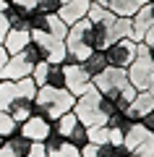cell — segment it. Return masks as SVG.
<instances>
[{"label":"cell","mask_w":154,"mask_h":157,"mask_svg":"<svg viewBox=\"0 0 154 157\" xmlns=\"http://www.w3.org/2000/svg\"><path fill=\"white\" fill-rule=\"evenodd\" d=\"M39 86L34 84V78H18V81H0V110H6L21 123L34 113V97H37Z\"/></svg>","instance_id":"cell-1"},{"label":"cell","mask_w":154,"mask_h":157,"mask_svg":"<svg viewBox=\"0 0 154 157\" xmlns=\"http://www.w3.org/2000/svg\"><path fill=\"white\" fill-rule=\"evenodd\" d=\"M73 105H76V97L68 89H55V86H39L34 97V110L47 115L50 121H58L60 115L71 113Z\"/></svg>","instance_id":"cell-2"},{"label":"cell","mask_w":154,"mask_h":157,"mask_svg":"<svg viewBox=\"0 0 154 157\" xmlns=\"http://www.w3.org/2000/svg\"><path fill=\"white\" fill-rule=\"evenodd\" d=\"M66 50H68V60L71 63H84L89 58L92 47V21L89 18H81V21L71 24L66 34Z\"/></svg>","instance_id":"cell-3"},{"label":"cell","mask_w":154,"mask_h":157,"mask_svg":"<svg viewBox=\"0 0 154 157\" xmlns=\"http://www.w3.org/2000/svg\"><path fill=\"white\" fill-rule=\"evenodd\" d=\"M126 76H128V84L133 89H149L152 86V78H154V60L149 58V47L144 42H138V52L133 58V63L126 68Z\"/></svg>","instance_id":"cell-4"},{"label":"cell","mask_w":154,"mask_h":157,"mask_svg":"<svg viewBox=\"0 0 154 157\" xmlns=\"http://www.w3.org/2000/svg\"><path fill=\"white\" fill-rule=\"evenodd\" d=\"M73 113H76V118L81 121L84 126H102L107 121L105 118V113L99 110V92L94 89H89V92H84L81 97H76V105H73Z\"/></svg>","instance_id":"cell-5"},{"label":"cell","mask_w":154,"mask_h":157,"mask_svg":"<svg viewBox=\"0 0 154 157\" xmlns=\"http://www.w3.org/2000/svg\"><path fill=\"white\" fill-rule=\"evenodd\" d=\"M32 42L37 45V50H39V55H42L44 63H58V66H63L68 60V50H66V42L63 39L52 37L47 32H32Z\"/></svg>","instance_id":"cell-6"},{"label":"cell","mask_w":154,"mask_h":157,"mask_svg":"<svg viewBox=\"0 0 154 157\" xmlns=\"http://www.w3.org/2000/svg\"><path fill=\"white\" fill-rule=\"evenodd\" d=\"M92 86L99 92V94H110V92H123V89H128L131 84H128L126 68H112V66H107L99 76L92 78Z\"/></svg>","instance_id":"cell-7"},{"label":"cell","mask_w":154,"mask_h":157,"mask_svg":"<svg viewBox=\"0 0 154 157\" xmlns=\"http://www.w3.org/2000/svg\"><path fill=\"white\" fill-rule=\"evenodd\" d=\"M136 52H138V42H133L131 37L118 39V42H112V45L105 47L107 63L112 68H128L133 63V58H136Z\"/></svg>","instance_id":"cell-8"},{"label":"cell","mask_w":154,"mask_h":157,"mask_svg":"<svg viewBox=\"0 0 154 157\" xmlns=\"http://www.w3.org/2000/svg\"><path fill=\"white\" fill-rule=\"evenodd\" d=\"M50 131H52V121L47 115H42L39 110H34L26 121L18 123V134H24L29 141H44L50 136Z\"/></svg>","instance_id":"cell-9"},{"label":"cell","mask_w":154,"mask_h":157,"mask_svg":"<svg viewBox=\"0 0 154 157\" xmlns=\"http://www.w3.org/2000/svg\"><path fill=\"white\" fill-rule=\"evenodd\" d=\"M63 71H66V89L71 92L73 97H81L84 92L92 89V76L84 71L81 63L66 60V63H63Z\"/></svg>","instance_id":"cell-10"},{"label":"cell","mask_w":154,"mask_h":157,"mask_svg":"<svg viewBox=\"0 0 154 157\" xmlns=\"http://www.w3.org/2000/svg\"><path fill=\"white\" fill-rule=\"evenodd\" d=\"M149 110H154V92L152 89H141V92H136V97L131 100V105L126 107V113L131 115V121H141L144 115H146Z\"/></svg>","instance_id":"cell-11"},{"label":"cell","mask_w":154,"mask_h":157,"mask_svg":"<svg viewBox=\"0 0 154 157\" xmlns=\"http://www.w3.org/2000/svg\"><path fill=\"white\" fill-rule=\"evenodd\" d=\"M154 141V134L146 128V126L138 121V123H133L131 128L126 131V136H123V144L128 147L131 152H136V149H141V147H146V144H152Z\"/></svg>","instance_id":"cell-12"},{"label":"cell","mask_w":154,"mask_h":157,"mask_svg":"<svg viewBox=\"0 0 154 157\" xmlns=\"http://www.w3.org/2000/svg\"><path fill=\"white\" fill-rule=\"evenodd\" d=\"M89 8H92V0H68V3H63L60 11H58V16L63 18V21L71 26V24L81 21V18H86Z\"/></svg>","instance_id":"cell-13"},{"label":"cell","mask_w":154,"mask_h":157,"mask_svg":"<svg viewBox=\"0 0 154 157\" xmlns=\"http://www.w3.org/2000/svg\"><path fill=\"white\" fill-rule=\"evenodd\" d=\"M29 45H32V32H29V29H11L8 37L3 39V47L8 50V55H18V52H24Z\"/></svg>","instance_id":"cell-14"},{"label":"cell","mask_w":154,"mask_h":157,"mask_svg":"<svg viewBox=\"0 0 154 157\" xmlns=\"http://www.w3.org/2000/svg\"><path fill=\"white\" fill-rule=\"evenodd\" d=\"M3 13H6L8 24H11V29H29V18H32V11H26L24 6H18L16 0H8L6 8H3ZM32 32V29H29Z\"/></svg>","instance_id":"cell-15"},{"label":"cell","mask_w":154,"mask_h":157,"mask_svg":"<svg viewBox=\"0 0 154 157\" xmlns=\"http://www.w3.org/2000/svg\"><path fill=\"white\" fill-rule=\"evenodd\" d=\"M81 66H84V71H86L89 76L94 78V76H99V73L105 71V68L110 66V63H107V55H105V50H92V52H89V58L81 63Z\"/></svg>","instance_id":"cell-16"},{"label":"cell","mask_w":154,"mask_h":157,"mask_svg":"<svg viewBox=\"0 0 154 157\" xmlns=\"http://www.w3.org/2000/svg\"><path fill=\"white\" fill-rule=\"evenodd\" d=\"M18 6H24L26 11H34V13H58L60 11V0H16Z\"/></svg>","instance_id":"cell-17"},{"label":"cell","mask_w":154,"mask_h":157,"mask_svg":"<svg viewBox=\"0 0 154 157\" xmlns=\"http://www.w3.org/2000/svg\"><path fill=\"white\" fill-rule=\"evenodd\" d=\"M146 0H110V11L115 13V16H126V18H131L133 13L138 11V8L144 6Z\"/></svg>","instance_id":"cell-18"},{"label":"cell","mask_w":154,"mask_h":157,"mask_svg":"<svg viewBox=\"0 0 154 157\" xmlns=\"http://www.w3.org/2000/svg\"><path fill=\"white\" fill-rule=\"evenodd\" d=\"M76 123H78V118H76V113L71 110V113H66V115H60L58 121H52V128H55L63 139H68V136H71V131L76 128Z\"/></svg>","instance_id":"cell-19"},{"label":"cell","mask_w":154,"mask_h":157,"mask_svg":"<svg viewBox=\"0 0 154 157\" xmlns=\"http://www.w3.org/2000/svg\"><path fill=\"white\" fill-rule=\"evenodd\" d=\"M105 123H107V126H110V128H112V131H120V134H126V131H128V128H131V126H133V123H136V121H131V115H128V113H126V110H118V113H112V115H110V118H107Z\"/></svg>","instance_id":"cell-20"},{"label":"cell","mask_w":154,"mask_h":157,"mask_svg":"<svg viewBox=\"0 0 154 157\" xmlns=\"http://www.w3.org/2000/svg\"><path fill=\"white\" fill-rule=\"evenodd\" d=\"M44 86L66 89V71H63V66H58V63H50V68H47V81H44Z\"/></svg>","instance_id":"cell-21"},{"label":"cell","mask_w":154,"mask_h":157,"mask_svg":"<svg viewBox=\"0 0 154 157\" xmlns=\"http://www.w3.org/2000/svg\"><path fill=\"white\" fill-rule=\"evenodd\" d=\"M86 134H89V141H92V144H110L112 128H110L107 123H102V126H89Z\"/></svg>","instance_id":"cell-22"},{"label":"cell","mask_w":154,"mask_h":157,"mask_svg":"<svg viewBox=\"0 0 154 157\" xmlns=\"http://www.w3.org/2000/svg\"><path fill=\"white\" fill-rule=\"evenodd\" d=\"M47 157H81V147H76L68 139H63L55 149H47Z\"/></svg>","instance_id":"cell-23"},{"label":"cell","mask_w":154,"mask_h":157,"mask_svg":"<svg viewBox=\"0 0 154 157\" xmlns=\"http://www.w3.org/2000/svg\"><path fill=\"white\" fill-rule=\"evenodd\" d=\"M47 34H52V37H58V39H66L68 24L63 21L58 13H50V16H47Z\"/></svg>","instance_id":"cell-24"},{"label":"cell","mask_w":154,"mask_h":157,"mask_svg":"<svg viewBox=\"0 0 154 157\" xmlns=\"http://www.w3.org/2000/svg\"><path fill=\"white\" fill-rule=\"evenodd\" d=\"M8 147H11L18 157H26L29 149H32V141H29L24 134H13V136H8Z\"/></svg>","instance_id":"cell-25"},{"label":"cell","mask_w":154,"mask_h":157,"mask_svg":"<svg viewBox=\"0 0 154 157\" xmlns=\"http://www.w3.org/2000/svg\"><path fill=\"white\" fill-rule=\"evenodd\" d=\"M13 134H18V121L13 115H8L6 110H0V136H13Z\"/></svg>","instance_id":"cell-26"},{"label":"cell","mask_w":154,"mask_h":157,"mask_svg":"<svg viewBox=\"0 0 154 157\" xmlns=\"http://www.w3.org/2000/svg\"><path fill=\"white\" fill-rule=\"evenodd\" d=\"M68 141H71V144H76V147H84V144H89V134H86V126H84L81 121H78V123H76V128L71 131Z\"/></svg>","instance_id":"cell-27"},{"label":"cell","mask_w":154,"mask_h":157,"mask_svg":"<svg viewBox=\"0 0 154 157\" xmlns=\"http://www.w3.org/2000/svg\"><path fill=\"white\" fill-rule=\"evenodd\" d=\"M47 68H50V63H44V60L34 66L32 78H34V84H37V86H44V81H47Z\"/></svg>","instance_id":"cell-28"},{"label":"cell","mask_w":154,"mask_h":157,"mask_svg":"<svg viewBox=\"0 0 154 157\" xmlns=\"http://www.w3.org/2000/svg\"><path fill=\"white\" fill-rule=\"evenodd\" d=\"M26 157H47V147H44V141H32V149H29Z\"/></svg>","instance_id":"cell-29"},{"label":"cell","mask_w":154,"mask_h":157,"mask_svg":"<svg viewBox=\"0 0 154 157\" xmlns=\"http://www.w3.org/2000/svg\"><path fill=\"white\" fill-rule=\"evenodd\" d=\"M94 157H115V144H97Z\"/></svg>","instance_id":"cell-30"},{"label":"cell","mask_w":154,"mask_h":157,"mask_svg":"<svg viewBox=\"0 0 154 157\" xmlns=\"http://www.w3.org/2000/svg\"><path fill=\"white\" fill-rule=\"evenodd\" d=\"M8 32H11V24H8V18H6V13L0 11V45H3V39L8 37Z\"/></svg>","instance_id":"cell-31"},{"label":"cell","mask_w":154,"mask_h":157,"mask_svg":"<svg viewBox=\"0 0 154 157\" xmlns=\"http://www.w3.org/2000/svg\"><path fill=\"white\" fill-rule=\"evenodd\" d=\"M133 157H154V141H152V144H146V147H141V149H136V152H133Z\"/></svg>","instance_id":"cell-32"},{"label":"cell","mask_w":154,"mask_h":157,"mask_svg":"<svg viewBox=\"0 0 154 157\" xmlns=\"http://www.w3.org/2000/svg\"><path fill=\"white\" fill-rule=\"evenodd\" d=\"M141 123H144V126H146V128H149V131H152V134H154V110H149L146 115L141 118Z\"/></svg>","instance_id":"cell-33"},{"label":"cell","mask_w":154,"mask_h":157,"mask_svg":"<svg viewBox=\"0 0 154 157\" xmlns=\"http://www.w3.org/2000/svg\"><path fill=\"white\" fill-rule=\"evenodd\" d=\"M115 157H133V152L126 144H115Z\"/></svg>","instance_id":"cell-34"},{"label":"cell","mask_w":154,"mask_h":157,"mask_svg":"<svg viewBox=\"0 0 154 157\" xmlns=\"http://www.w3.org/2000/svg\"><path fill=\"white\" fill-rule=\"evenodd\" d=\"M0 157H18V155L8 147V141H6V147H0Z\"/></svg>","instance_id":"cell-35"},{"label":"cell","mask_w":154,"mask_h":157,"mask_svg":"<svg viewBox=\"0 0 154 157\" xmlns=\"http://www.w3.org/2000/svg\"><path fill=\"white\" fill-rule=\"evenodd\" d=\"M8 58H11V55H8V50H6L3 45H0V71H3V66L8 63Z\"/></svg>","instance_id":"cell-36"},{"label":"cell","mask_w":154,"mask_h":157,"mask_svg":"<svg viewBox=\"0 0 154 157\" xmlns=\"http://www.w3.org/2000/svg\"><path fill=\"white\" fill-rule=\"evenodd\" d=\"M144 45L149 47V58H152V60H154V39H152V42H144Z\"/></svg>","instance_id":"cell-37"},{"label":"cell","mask_w":154,"mask_h":157,"mask_svg":"<svg viewBox=\"0 0 154 157\" xmlns=\"http://www.w3.org/2000/svg\"><path fill=\"white\" fill-rule=\"evenodd\" d=\"M92 3H94V6H105V8L110 6V0H92Z\"/></svg>","instance_id":"cell-38"},{"label":"cell","mask_w":154,"mask_h":157,"mask_svg":"<svg viewBox=\"0 0 154 157\" xmlns=\"http://www.w3.org/2000/svg\"><path fill=\"white\" fill-rule=\"evenodd\" d=\"M6 141H8V139H6V136H0V147H6Z\"/></svg>","instance_id":"cell-39"},{"label":"cell","mask_w":154,"mask_h":157,"mask_svg":"<svg viewBox=\"0 0 154 157\" xmlns=\"http://www.w3.org/2000/svg\"><path fill=\"white\" fill-rule=\"evenodd\" d=\"M6 3H8V0H0V11H3V8H6Z\"/></svg>","instance_id":"cell-40"},{"label":"cell","mask_w":154,"mask_h":157,"mask_svg":"<svg viewBox=\"0 0 154 157\" xmlns=\"http://www.w3.org/2000/svg\"><path fill=\"white\" fill-rule=\"evenodd\" d=\"M149 89H152V92H154V78H152V86H149Z\"/></svg>","instance_id":"cell-41"},{"label":"cell","mask_w":154,"mask_h":157,"mask_svg":"<svg viewBox=\"0 0 154 157\" xmlns=\"http://www.w3.org/2000/svg\"><path fill=\"white\" fill-rule=\"evenodd\" d=\"M63 3H68V0H60V6H63Z\"/></svg>","instance_id":"cell-42"},{"label":"cell","mask_w":154,"mask_h":157,"mask_svg":"<svg viewBox=\"0 0 154 157\" xmlns=\"http://www.w3.org/2000/svg\"><path fill=\"white\" fill-rule=\"evenodd\" d=\"M146 3H154V0H146Z\"/></svg>","instance_id":"cell-43"}]
</instances>
